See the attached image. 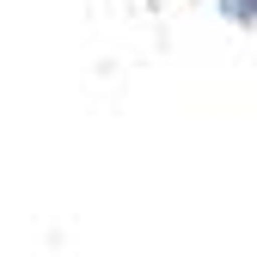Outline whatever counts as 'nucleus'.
I'll return each instance as SVG.
<instances>
[{"label":"nucleus","mask_w":257,"mask_h":257,"mask_svg":"<svg viewBox=\"0 0 257 257\" xmlns=\"http://www.w3.org/2000/svg\"><path fill=\"white\" fill-rule=\"evenodd\" d=\"M220 19H233V25H257V0H214Z\"/></svg>","instance_id":"1"}]
</instances>
